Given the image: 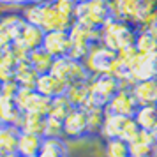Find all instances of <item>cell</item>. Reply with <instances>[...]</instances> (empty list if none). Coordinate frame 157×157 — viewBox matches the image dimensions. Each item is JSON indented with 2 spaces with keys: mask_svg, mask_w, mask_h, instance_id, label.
<instances>
[{
  "mask_svg": "<svg viewBox=\"0 0 157 157\" xmlns=\"http://www.w3.org/2000/svg\"><path fill=\"white\" fill-rule=\"evenodd\" d=\"M129 157H131V155H129Z\"/></svg>",
  "mask_w": 157,
  "mask_h": 157,
  "instance_id": "f35d334b",
  "label": "cell"
},
{
  "mask_svg": "<svg viewBox=\"0 0 157 157\" xmlns=\"http://www.w3.org/2000/svg\"><path fill=\"white\" fill-rule=\"evenodd\" d=\"M21 115L23 113L16 106L14 97H9V95H2L0 94V125L18 127Z\"/></svg>",
  "mask_w": 157,
  "mask_h": 157,
  "instance_id": "9a60e30c",
  "label": "cell"
},
{
  "mask_svg": "<svg viewBox=\"0 0 157 157\" xmlns=\"http://www.w3.org/2000/svg\"><path fill=\"white\" fill-rule=\"evenodd\" d=\"M131 157H157V136L154 131H141L129 143Z\"/></svg>",
  "mask_w": 157,
  "mask_h": 157,
  "instance_id": "30bf717a",
  "label": "cell"
},
{
  "mask_svg": "<svg viewBox=\"0 0 157 157\" xmlns=\"http://www.w3.org/2000/svg\"><path fill=\"white\" fill-rule=\"evenodd\" d=\"M62 138L65 141H81L88 140L86 113L83 108H72L62 122Z\"/></svg>",
  "mask_w": 157,
  "mask_h": 157,
  "instance_id": "52a82bcc",
  "label": "cell"
},
{
  "mask_svg": "<svg viewBox=\"0 0 157 157\" xmlns=\"http://www.w3.org/2000/svg\"><path fill=\"white\" fill-rule=\"evenodd\" d=\"M65 97L69 99L72 108H88V81H79V83H72L65 88Z\"/></svg>",
  "mask_w": 157,
  "mask_h": 157,
  "instance_id": "d6986e66",
  "label": "cell"
},
{
  "mask_svg": "<svg viewBox=\"0 0 157 157\" xmlns=\"http://www.w3.org/2000/svg\"><path fill=\"white\" fill-rule=\"evenodd\" d=\"M132 120L141 131H155L157 127V104L138 106Z\"/></svg>",
  "mask_w": 157,
  "mask_h": 157,
  "instance_id": "e0dca14e",
  "label": "cell"
},
{
  "mask_svg": "<svg viewBox=\"0 0 157 157\" xmlns=\"http://www.w3.org/2000/svg\"><path fill=\"white\" fill-rule=\"evenodd\" d=\"M136 27L129 25L120 20H108L102 27L99 29V43L106 46L111 51H120L124 48H129L134 44L136 37Z\"/></svg>",
  "mask_w": 157,
  "mask_h": 157,
  "instance_id": "6da1fadb",
  "label": "cell"
},
{
  "mask_svg": "<svg viewBox=\"0 0 157 157\" xmlns=\"http://www.w3.org/2000/svg\"><path fill=\"white\" fill-rule=\"evenodd\" d=\"M0 127H2V125H0Z\"/></svg>",
  "mask_w": 157,
  "mask_h": 157,
  "instance_id": "74e56055",
  "label": "cell"
},
{
  "mask_svg": "<svg viewBox=\"0 0 157 157\" xmlns=\"http://www.w3.org/2000/svg\"><path fill=\"white\" fill-rule=\"evenodd\" d=\"M134 48L140 55H148L157 51V39L147 30H138L134 37Z\"/></svg>",
  "mask_w": 157,
  "mask_h": 157,
  "instance_id": "cb8c5ba5",
  "label": "cell"
},
{
  "mask_svg": "<svg viewBox=\"0 0 157 157\" xmlns=\"http://www.w3.org/2000/svg\"><path fill=\"white\" fill-rule=\"evenodd\" d=\"M43 50L50 55L53 60L55 58H62L69 55L71 50V41H69V34L64 30H51L44 34L43 41Z\"/></svg>",
  "mask_w": 157,
  "mask_h": 157,
  "instance_id": "9c48e42d",
  "label": "cell"
},
{
  "mask_svg": "<svg viewBox=\"0 0 157 157\" xmlns=\"http://www.w3.org/2000/svg\"><path fill=\"white\" fill-rule=\"evenodd\" d=\"M129 78L132 81H147V79H157V51L148 55H140L134 58V62L129 69Z\"/></svg>",
  "mask_w": 157,
  "mask_h": 157,
  "instance_id": "ba28073f",
  "label": "cell"
},
{
  "mask_svg": "<svg viewBox=\"0 0 157 157\" xmlns=\"http://www.w3.org/2000/svg\"><path fill=\"white\" fill-rule=\"evenodd\" d=\"M9 50H11V53H13V57H14L16 64H20V62H29L30 50H29V48H27V46H25L23 43H20L18 39L11 43Z\"/></svg>",
  "mask_w": 157,
  "mask_h": 157,
  "instance_id": "1f68e13d",
  "label": "cell"
},
{
  "mask_svg": "<svg viewBox=\"0 0 157 157\" xmlns=\"http://www.w3.org/2000/svg\"><path fill=\"white\" fill-rule=\"evenodd\" d=\"M41 143H43L41 136L18 131L14 155L16 157H37L39 155V150H41Z\"/></svg>",
  "mask_w": 157,
  "mask_h": 157,
  "instance_id": "5bb4252c",
  "label": "cell"
},
{
  "mask_svg": "<svg viewBox=\"0 0 157 157\" xmlns=\"http://www.w3.org/2000/svg\"><path fill=\"white\" fill-rule=\"evenodd\" d=\"M29 64L32 65V69H34L37 74H46V72H50V69H51L53 58H51L43 48H39V50L30 51Z\"/></svg>",
  "mask_w": 157,
  "mask_h": 157,
  "instance_id": "603a6c76",
  "label": "cell"
},
{
  "mask_svg": "<svg viewBox=\"0 0 157 157\" xmlns=\"http://www.w3.org/2000/svg\"><path fill=\"white\" fill-rule=\"evenodd\" d=\"M76 4H83V2H88V0H74Z\"/></svg>",
  "mask_w": 157,
  "mask_h": 157,
  "instance_id": "e575fe53",
  "label": "cell"
},
{
  "mask_svg": "<svg viewBox=\"0 0 157 157\" xmlns=\"http://www.w3.org/2000/svg\"><path fill=\"white\" fill-rule=\"evenodd\" d=\"M44 34H46V32H44L43 29H39V27H36V25H29V23H25L23 29H21V32H20L18 41L25 44L30 51H34V50L43 48Z\"/></svg>",
  "mask_w": 157,
  "mask_h": 157,
  "instance_id": "ffe728a7",
  "label": "cell"
},
{
  "mask_svg": "<svg viewBox=\"0 0 157 157\" xmlns=\"http://www.w3.org/2000/svg\"><path fill=\"white\" fill-rule=\"evenodd\" d=\"M86 113V125H88V138L90 140H95V138H101V132H102V124H104V117H106V109L104 108H85Z\"/></svg>",
  "mask_w": 157,
  "mask_h": 157,
  "instance_id": "44dd1931",
  "label": "cell"
},
{
  "mask_svg": "<svg viewBox=\"0 0 157 157\" xmlns=\"http://www.w3.org/2000/svg\"><path fill=\"white\" fill-rule=\"evenodd\" d=\"M120 90L118 79L111 74H101V76H92L88 79V108H106L108 102L111 101L115 94Z\"/></svg>",
  "mask_w": 157,
  "mask_h": 157,
  "instance_id": "277c9868",
  "label": "cell"
},
{
  "mask_svg": "<svg viewBox=\"0 0 157 157\" xmlns=\"http://www.w3.org/2000/svg\"><path fill=\"white\" fill-rule=\"evenodd\" d=\"M65 88L67 86L58 81L55 76H51L50 72L46 74H39L36 79V85H34V90H36L39 95L43 97H48V99H53V97H58V95H64Z\"/></svg>",
  "mask_w": 157,
  "mask_h": 157,
  "instance_id": "7c38bea8",
  "label": "cell"
},
{
  "mask_svg": "<svg viewBox=\"0 0 157 157\" xmlns=\"http://www.w3.org/2000/svg\"><path fill=\"white\" fill-rule=\"evenodd\" d=\"M44 138H62V122L46 117V132Z\"/></svg>",
  "mask_w": 157,
  "mask_h": 157,
  "instance_id": "d6a6232c",
  "label": "cell"
},
{
  "mask_svg": "<svg viewBox=\"0 0 157 157\" xmlns=\"http://www.w3.org/2000/svg\"><path fill=\"white\" fill-rule=\"evenodd\" d=\"M37 157H69V147L64 138H43Z\"/></svg>",
  "mask_w": 157,
  "mask_h": 157,
  "instance_id": "ac0fdd59",
  "label": "cell"
},
{
  "mask_svg": "<svg viewBox=\"0 0 157 157\" xmlns=\"http://www.w3.org/2000/svg\"><path fill=\"white\" fill-rule=\"evenodd\" d=\"M16 140H18V127H0V150L9 155H14Z\"/></svg>",
  "mask_w": 157,
  "mask_h": 157,
  "instance_id": "4316f807",
  "label": "cell"
},
{
  "mask_svg": "<svg viewBox=\"0 0 157 157\" xmlns=\"http://www.w3.org/2000/svg\"><path fill=\"white\" fill-rule=\"evenodd\" d=\"M104 109L108 113L120 115V117H134L136 109H138V102L132 97L131 88H120L111 97V101L108 102V106Z\"/></svg>",
  "mask_w": 157,
  "mask_h": 157,
  "instance_id": "8fae6325",
  "label": "cell"
},
{
  "mask_svg": "<svg viewBox=\"0 0 157 157\" xmlns=\"http://www.w3.org/2000/svg\"><path fill=\"white\" fill-rule=\"evenodd\" d=\"M50 2L55 7V11H58L62 16L74 20V9H76V2L74 0H50Z\"/></svg>",
  "mask_w": 157,
  "mask_h": 157,
  "instance_id": "4dcf8cb0",
  "label": "cell"
},
{
  "mask_svg": "<svg viewBox=\"0 0 157 157\" xmlns=\"http://www.w3.org/2000/svg\"><path fill=\"white\" fill-rule=\"evenodd\" d=\"M154 132H155V136H157V127H155V131H154Z\"/></svg>",
  "mask_w": 157,
  "mask_h": 157,
  "instance_id": "d590c367",
  "label": "cell"
},
{
  "mask_svg": "<svg viewBox=\"0 0 157 157\" xmlns=\"http://www.w3.org/2000/svg\"><path fill=\"white\" fill-rule=\"evenodd\" d=\"M18 131L23 132H30V134H36L44 138L46 132V117L37 113H23L18 124Z\"/></svg>",
  "mask_w": 157,
  "mask_h": 157,
  "instance_id": "2e32d148",
  "label": "cell"
},
{
  "mask_svg": "<svg viewBox=\"0 0 157 157\" xmlns=\"http://www.w3.org/2000/svg\"><path fill=\"white\" fill-rule=\"evenodd\" d=\"M108 2H113V0H108Z\"/></svg>",
  "mask_w": 157,
  "mask_h": 157,
  "instance_id": "8d00e7d4",
  "label": "cell"
},
{
  "mask_svg": "<svg viewBox=\"0 0 157 157\" xmlns=\"http://www.w3.org/2000/svg\"><path fill=\"white\" fill-rule=\"evenodd\" d=\"M138 132H140V127L136 125L132 117H120V115H113L106 111L101 138H104V140L120 138L124 141L131 143L138 136Z\"/></svg>",
  "mask_w": 157,
  "mask_h": 157,
  "instance_id": "5b68a950",
  "label": "cell"
},
{
  "mask_svg": "<svg viewBox=\"0 0 157 157\" xmlns=\"http://www.w3.org/2000/svg\"><path fill=\"white\" fill-rule=\"evenodd\" d=\"M34 92H36V90H34ZM50 104H51V99H48V97H43V95H39V94L36 92L25 113H37V115H43V117H48Z\"/></svg>",
  "mask_w": 157,
  "mask_h": 157,
  "instance_id": "f1b7e54d",
  "label": "cell"
},
{
  "mask_svg": "<svg viewBox=\"0 0 157 157\" xmlns=\"http://www.w3.org/2000/svg\"><path fill=\"white\" fill-rule=\"evenodd\" d=\"M81 62L86 67L90 78L101 76V74H113L115 64H117V53L108 50L106 46H102L101 43H95L90 46L88 53L85 55V58Z\"/></svg>",
  "mask_w": 157,
  "mask_h": 157,
  "instance_id": "3957f363",
  "label": "cell"
},
{
  "mask_svg": "<svg viewBox=\"0 0 157 157\" xmlns=\"http://www.w3.org/2000/svg\"><path fill=\"white\" fill-rule=\"evenodd\" d=\"M37 76H39V74L32 69V65H30L29 62H20V64H16V67H14V78L13 79L18 83V86L34 88Z\"/></svg>",
  "mask_w": 157,
  "mask_h": 157,
  "instance_id": "7402d4cb",
  "label": "cell"
},
{
  "mask_svg": "<svg viewBox=\"0 0 157 157\" xmlns=\"http://www.w3.org/2000/svg\"><path fill=\"white\" fill-rule=\"evenodd\" d=\"M50 74L55 76L58 81H62L65 86L72 85V83H79V81H88L90 74L86 71V67L83 65V62L79 60H72L69 57L55 58L51 64Z\"/></svg>",
  "mask_w": 157,
  "mask_h": 157,
  "instance_id": "8992f818",
  "label": "cell"
},
{
  "mask_svg": "<svg viewBox=\"0 0 157 157\" xmlns=\"http://www.w3.org/2000/svg\"><path fill=\"white\" fill-rule=\"evenodd\" d=\"M34 94H36L34 88H23V86H20L18 92L14 94V102H16V106H18V109H20L21 113L27 111V108H29L30 101L34 97Z\"/></svg>",
  "mask_w": 157,
  "mask_h": 157,
  "instance_id": "f546056e",
  "label": "cell"
},
{
  "mask_svg": "<svg viewBox=\"0 0 157 157\" xmlns=\"http://www.w3.org/2000/svg\"><path fill=\"white\" fill-rule=\"evenodd\" d=\"M104 154L106 157H129V143L120 138L104 140Z\"/></svg>",
  "mask_w": 157,
  "mask_h": 157,
  "instance_id": "83f0119b",
  "label": "cell"
},
{
  "mask_svg": "<svg viewBox=\"0 0 157 157\" xmlns=\"http://www.w3.org/2000/svg\"><path fill=\"white\" fill-rule=\"evenodd\" d=\"M71 109H72V104L69 102V99L65 97V94H64V95H58V97L51 99L48 117H51V118H55L58 122H64V118L71 113Z\"/></svg>",
  "mask_w": 157,
  "mask_h": 157,
  "instance_id": "d4e9b609",
  "label": "cell"
},
{
  "mask_svg": "<svg viewBox=\"0 0 157 157\" xmlns=\"http://www.w3.org/2000/svg\"><path fill=\"white\" fill-rule=\"evenodd\" d=\"M0 23L9 32V36L13 37V41H16L20 37V32H21L23 25H25V20H23L21 13H9V14L0 16Z\"/></svg>",
  "mask_w": 157,
  "mask_h": 157,
  "instance_id": "484cf974",
  "label": "cell"
},
{
  "mask_svg": "<svg viewBox=\"0 0 157 157\" xmlns=\"http://www.w3.org/2000/svg\"><path fill=\"white\" fill-rule=\"evenodd\" d=\"M109 20V2L108 0H88L76 4L74 21L90 30H99Z\"/></svg>",
  "mask_w": 157,
  "mask_h": 157,
  "instance_id": "7a4b0ae2",
  "label": "cell"
},
{
  "mask_svg": "<svg viewBox=\"0 0 157 157\" xmlns=\"http://www.w3.org/2000/svg\"><path fill=\"white\" fill-rule=\"evenodd\" d=\"M13 43V37L9 36V32L4 29V25L0 23V50H7Z\"/></svg>",
  "mask_w": 157,
  "mask_h": 157,
  "instance_id": "836d02e7",
  "label": "cell"
},
{
  "mask_svg": "<svg viewBox=\"0 0 157 157\" xmlns=\"http://www.w3.org/2000/svg\"><path fill=\"white\" fill-rule=\"evenodd\" d=\"M131 94L138 106L147 104H157V79H147V81H136L131 86Z\"/></svg>",
  "mask_w": 157,
  "mask_h": 157,
  "instance_id": "4fadbf2b",
  "label": "cell"
}]
</instances>
